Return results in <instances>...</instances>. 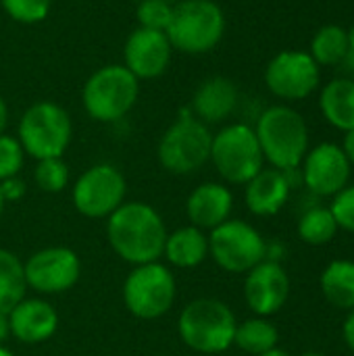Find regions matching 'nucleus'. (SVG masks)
Returning a JSON list of instances; mask_svg holds the SVG:
<instances>
[{
    "label": "nucleus",
    "mask_w": 354,
    "mask_h": 356,
    "mask_svg": "<svg viewBox=\"0 0 354 356\" xmlns=\"http://www.w3.org/2000/svg\"><path fill=\"white\" fill-rule=\"evenodd\" d=\"M106 234L113 250L131 265L156 263L167 242L161 215L144 202L121 204L111 215Z\"/></svg>",
    "instance_id": "f257e3e1"
},
{
    "label": "nucleus",
    "mask_w": 354,
    "mask_h": 356,
    "mask_svg": "<svg viewBox=\"0 0 354 356\" xmlns=\"http://www.w3.org/2000/svg\"><path fill=\"white\" fill-rule=\"evenodd\" d=\"M263 159L273 169H298L309 152V127L305 117L286 104L269 106L261 113L255 127Z\"/></svg>",
    "instance_id": "f03ea898"
},
{
    "label": "nucleus",
    "mask_w": 354,
    "mask_h": 356,
    "mask_svg": "<svg viewBox=\"0 0 354 356\" xmlns=\"http://www.w3.org/2000/svg\"><path fill=\"white\" fill-rule=\"evenodd\" d=\"M236 325L232 309L215 298H198L190 302L177 321L184 344L204 355L225 353L234 344Z\"/></svg>",
    "instance_id": "7ed1b4c3"
},
{
    "label": "nucleus",
    "mask_w": 354,
    "mask_h": 356,
    "mask_svg": "<svg viewBox=\"0 0 354 356\" xmlns=\"http://www.w3.org/2000/svg\"><path fill=\"white\" fill-rule=\"evenodd\" d=\"M165 33L173 50L204 54L221 42L225 33V15L213 0H184L173 6V17Z\"/></svg>",
    "instance_id": "20e7f679"
},
{
    "label": "nucleus",
    "mask_w": 354,
    "mask_h": 356,
    "mask_svg": "<svg viewBox=\"0 0 354 356\" xmlns=\"http://www.w3.org/2000/svg\"><path fill=\"white\" fill-rule=\"evenodd\" d=\"M140 94V79L125 65H104L94 71L81 92L86 113L102 123L125 117Z\"/></svg>",
    "instance_id": "39448f33"
},
{
    "label": "nucleus",
    "mask_w": 354,
    "mask_h": 356,
    "mask_svg": "<svg viewBox=\"0 0 354 356\" xmlns=\"http://www.w3.org/2000/svg\"><path fill=\"white\" fill-rule=\"evenodd\" d=\"M211 144L213 136L209 127L196 119L192 111H182L177 121L161 138L159 161L167 171L188 175L211 159Z\"/></svg>",
    "instance_id": "423d86ee"
},
{
    "label": "nucleus",
    "mask_w": 354,
    "mask_h": 356,
    "mask_svg": "<svg viewBox=\"0 0 354 356\" xmlns=\"http://www.w3.org/2000/svg\"><path fill=\"white\" fill-rule=\"evenodd\" d=\"M71 119L67 111L54 102L31 104L19 121V144L23 150L42 161L63 156L71 142Z\"/></svg>",
    "instance_id": "0eeeda50"
},
{
    "label": "nucleus",
    "mask_w": 354,
    "mask_h": 356,
    "mask_svg": "<svg viewBox=\"0 0 354 356\" xmlns=\"http://www.w3.org/2000/svg\"><path fill=\"white\" fill-rule=\"evenodd\" d=\"M211 161L230 184H248L263 169V152L257 134L246 123H234L213 136Z\"/></svg>",
    "instance_id": "6e6552de"
},
{
    "label": "nucleus",
    "mask_w": 354,
    "mask_h": 356,
    "mask_svg": "<svg viewBox=\"0 0 354 356\" xmlns=\"http://www.w3.org/2000/svg\"><path fill=\"white\" fill-rule=\"evenodd\" d=\"M211 232L209 252L227 273H248L267 257V242L246 221L227 219Z\"/></svg>",
    "instance_id": "1a4fd4ad"
},
{
    "label": "nucleus",
    "mask_w": 354,
    "mask_h": 356,
    "mask_svg": "<svg viewBox=\"0 0 354 356\" xmlns=\"http://www.w3.org/2000/svg\"><path fill=\"white\" fill-rule=\"evenodd\" d=\"M123 300L131 315L159 319L175 300V280L169 269L159 263L138 265L125 280Z\"/></svg>",
    "instance_id": "9d476101"
},
{
    "label": "nucleus",
    "mask_w": 354,
    "mask_h": 356,
    "mask_svg": "<svg viewBox=\"0 0 354 356\" xmlns=\"http://www.w3.org/2000/svg\"><path fill=\"white\" fill-rule=\"evenodd\" d=\"M319 65L309 52L284 50L265 69V83L271 94L284 100H305L319 86Z\"/></svg>",
    "instance_id": "9b49d317"
},
{
    "label": "nucleus",
    "mask_w": 354,
    "mask_h": 356,
    "mask_svg": "<svg viewBox=\"0 0 354 356\" xmlns=\"http://www.w3.org/2000/svg\"><path fill=\"white\" fill-rule=\"evenodd\" d=\"M125 198V179L113 165L90 167L73 188L75 209L92 219L113 215Z\"/></svg>",
    "instance_id": "f8f14e48"
},
{
    "label": "nucleus",
    "mask_w": 354,
    "mask_h": 356,
    "mask_svg": "<svg viewBox=\"0 0 354 356\" xmlns=\"http://www.w3.org/2000/svg\"><path fill=\"white\" fill-rule=\"evenodd\" d=\"M351 173L353 165L334 142L317 144L300 163L303 184L311 190V194L321 198H334L340 190H344L351 181Z\"/></svg>",
    "instance_id": "ddd939ff"
},
{
    "label": "nucleus",
    "mask_w": 354,
    "mask_h": 356,
    "mask_svg": "<svg viewBox=\"0 0 354 356\" xmlns=\"http://www.w3.org/2000/svg\"><path fill=\"white\" fill-rule=\"evenodd\" d=\"M25 282L42 294H61L79 280V259L69 248H44L23 265Z\"/></svg>",
    "instance_id": "4468645a"
},
{
    "label": "nucleus",
    "mask_w": 354,
    "mask_h": 356,
    "mask_svg": "<svg viewBox=\"0 0 354 356\" xmlns=\"http://www.w3.org/2000/svg\"><path fill=\"white\" fill-rule=\"evenodd\" d=\"M290 298V277L277 261H263L246 273L244 300L257 317H271Z\"/></svg>",
    "instance_id": "2eb2a0df"
},
{
    "label": "nucleus",
    "mask_w": 354,
    "mask_h": 356,
    "mask_svg": "<svg viewBox=\"0 0 354 356\" xmlns=\"http://www.w3.org/2000/svg\"><path fill=\"white\" fill-rule=\"evenodd\" d=\"M173 46L165 31L138 27L129 33L123 56L125 67L138 77V79H154L163 75L171 63Z\"/></svg>",
    "instance_id": "dca6fc26"
},
{
    "label": "nucleus",
    "mask_w": 354,
    "mask_h": 356,
    "mask_svg": "<svg viewBox=\"0 0 354 356\" xmlns=\"http://www.w3.org/2000/svg\"><path fill=\"white\" fill-rule=\"evenodd\" d=\"M290 181L284 171L280 169H261L244 190V200L246 207L252 215L257 217H271L277 215L288 198H290Z\"/></svg>",
    "instance_id": "f3484780"
},
{
    "label": "nucleus",
    "mask_w": 354,
    "mask_h": 356,
    "mask_svg": "<svg viewBox=\"0 0 354 356\" xmlns=\"http://www.w3.org/2000/svg\"><path fill=\"white\" fill-rule=\"evenodd\" d=\"M10 334L23 344H40L48 340L58 325L56 311L44 300H21L8 313Z\"/></svg>",
    "instance_id": "a211bd4d"
},
{
    "label": "nucleus",
    "mask_w": 354,
    "mask_h": 356,
    "mask_svg": "<svg viewBox=\"0 0 354 356\" xmlns=\"http://www.w3.org/2000/svg\"><path fill=\"white\" fill-rule=\"evenodd\" d=\"M234 207L232 192L221 184H202L198 186L186 204L188 217L198 229H215L230 219Z\"/></svg>",
    "instance_id": "6ab92c4d"
},
{
    "label": "nucleus",
    "mask_w": 354,
    "mask_h": 356,
    "mask_svg": "<svg viewBox=\"0 0 354 356\" xmlns=\"http://www.w3.org/2000/svg\"><path fill=\"white\" fill-rule=\"evenodd\" d=\"M238 104V90L227 77H211L198 86L192 98V115L202 123L225 121Z\"/></svg>",
    "instance_id": "aec40b11"
},
{
    "label": "nucleus",
    "mask_w": 354,
    "mask_h": 356,
    "mask_svg": "<svg viewBox=\"0 0 354 356\" xmlns=\"http://www.w3.org/2000/svg\"><path fill=\"white\" fill-rule=\"evenodd\" d=\"M319 108L323 119L340 129L351 131L354 129V81L348 77L332 79L319 96Z\"/></svg>",
    "instance_id": "412c9836"
},
{
    "label": "nucleus",
    "mask_w": 354,
    "mask_h": 356,
    "mask_svg": "<svg viewBox=\"0 0 354 356\" xmlns=\"http://www.w3.org/2000/svg\"><path fill=\"white\" fill-rule=\"evenodd\" d=\"M323 298L338 311L354 309V261H332L319 277Z\"/></svg>",
    "instance_id": "4be33fe9"
},
{
    "label": "nucleus",
    "mask_w": 354,
    "mask_h": 356,
    "mask_svg": "<svg viewBox=\"0 0 354 356\" xmlns=\"http://www.w3.org/2000/svg\"><path fill=\"white\" fill-rule=\"evenodd\" d=\"M163 254L175 267H182V269L196 267L209 254V238L202 234V229H198L194 225L182 227V229L173 232L171 236H167Z\"/></svg>",
    "instance_id": "5701e85b"
},
{
    "label": "nucleus",
    "mask_w": 354,
    "mask_h": 356,
    "mask_svg": "<svg viewBox=\"0 0 354 356\" xmlns=\"http://www.w3.org/2000/svg\"><path fill=\"white\" fill-rule=\"evenodd\" d=\"M277 342H280V332L267 317L246 319L244 323L236 325L234 344L248 355H263L275 348Z\"/></svg>",
    "instance_id": "b1692460"
},
{
    "label": "nucleus",
    "mask_w": 354,
    "mask_h": 356,
    "mask_svg": "<svg viewBox=\"0 0 354 356\" xmlns=\"http://www.w3.org/2000/svg\"><path fill=\"white\" fill-rule=\"evenodd\" d=\"M351 52L348 46V31L340 25H323L311 40L309 54L317 65H340L346 54Z\"/></svg>",
    "instance_id": "393cba45"
},
{
    "label": "nucleus",
    "mask_w": 354,
    "mask_h": 356,
    "mask_svg": "<svg viewBox=\"0 0 354 356\" xmlns=\"http://www.w3.org/2000/svg\"><path fill=\"white\" fill-rule=\"evenodd\" d=\"M25 271L19 257L0 248V313H10L25 296Z\"/></svg>",
    "instance_id": "a878e982"
},
{
    "label": "nucleus",
    "mask_w": 354,
    "mask_h": 356,
    "mask_svg": "<svg viewBox=\"0 0 354 356\" xmlns=\"http://www.w3.org/2000/svg\"><path fill=\"white\" fill-rule=\"evenodd\" d=\"M340 232L330 207H313L298 219V238L309 246H325Z\"/></svg>",
    "instance_id": "bb28decb"
},
{
    "label": "nucleus",
    "mask_w": 354,
    "mask_h": 356,
    "mask_svg": "<svg viewBox=\"0 0 354 356\" xmlns=\"http://www.w3.org/2000/svg\"><path fill=\"white\" fill-rule=\"evenodd\" d=\"M33 175H35V184L40 186V190L61 192V190H65V186L69 181V167L65 165V161L61 156L42 159V161H38Z\"/></svg>",
    "instance_id": "cd10ccee"
},
{
    "label": "nucleus",
    "mask_w": 354,
    "mask_h": 356,
    "mask_svg": "<svg viewBox=\"0 0 354 356\" xmlns=\"http://www.w3.org/2000/svg\"><path fill=\"white\" fill-rule=\"evenodd\" d=\"M4 13L19 23H40L48 17L52 0H0Z\"/></svg>",
    "instance_id": "c85d7f7f"
},
{
    "label": "nucleus",
    "mask_w": 354,
    "mask_h": 356,
    "mask_svg": "<svg viewBox=\"0 0 354 356\" xmlns=\"http://www.w3.org/2000/svg\"><path fill=\"white\" fill-rule=\"evenodd\" d=\"M136 17L140 21V27L167 31L173 17V6L167 0H142L138 4Z\"/></svg>",
    "instance_id": "c756f323"
},
{
    "label": "nucleus",
    "mask_w": 354,
    "mask_h": 356,
    "mask_svg": "<svg viewBox=\"0 0 354 356\" xmlns=\"http://www.w3.org/2000/svg\"><path fill=\"white\" fill-rule=\"evenodd\" d=\"M23 146L13 136H0V181L15 177L23 167Z\"/></svg>",
    "instance_id": "7c9ffc66"
},
{
    "label": "nucleus",
    "mask_w": 354,
    "mask_h": 356,
    "mask_svg": "<svg viewBox=\"0 0 354 356\" xmlns=\"http://www.w3.org/2000/svg\"><path fill=\"white\" fill-rule=\"evenodd\" d=\"M330 211L340 229L354 234V184L346 186L332 198Z\"/></svg>",
    "instance_id": "2f4dec72"
},
{
    "label": "nucleus",
    "mask_w": 354,
    "mask_h": 356,
    "mask_svg": "<svg viewBox=\"0 0 354 356\" xmlns=\"http://www.w3.org/2000/svg\"><path fill=\"white\" fill-rule=\"evenodd\" d=\"M0 192H2L4 200H17V198H21L25 194V184L15 175V177H8V179L0 181Z\"/></svg>",
    "instance_id": "473e14b6"
},
{
    "label": "nucleus",
    "mask_w": 354,
    "mask_h": 356,
    "mask_svg": "<svg viewBox=\"0 0 354 356\" xmlns=\"http://www.w3.org/2000/svg\"><path fill=\"white\" fill-rule=\"evenodd\" d=\"M342 338H344V344L348 346V350L354 355V309L353 311H348V315H346V319H344Z\"/></svg>",
    "instance_id": "72a5a7b5"
},
{
    "label": "nucleus",
    "mask_w": 354,
    "mask_h": 356,
    "mask_svg": "<svg viewBox=\"0 0 354 356\" xmlns=\"http://www.w3.org/2000/svg\"><path fill=\"white\" fill-rule=\"evenodd\" d=\"M342 152L346 154V159H348V163L354 165V129L351 131H344V140H342Z\"/></svg>",
    "instance_id": "f704fd0d"
},
{
    "label": "nucleus",
    "mask_w": 354,
    "mask_h": 356,
    "mask_svg": "<svg viewBox=\"0 0 354 356\" xmlns=\"http://www.w3.org/2000/svg\"><path fill=\"white\" fill-rule=\"evenodd\" d=\"M10 336V323H8V313H0V346L2 342Z\"/></svg>",
    "instance_id": "c9c22d12"
},
{
    "label": "nucleus",
    "mask_w": 354,
    "mask_h": 356,
    "mask_svg": "<svg viewBox=\"0 0 354 356\" xmlns=\"http://www.w3.org/2000/svg\"><path fill=\"white\" fill-rule=\"evenodd\" d=\"M340 67H342V69H344V71L348 73V79H353V81H354V52H353V50H351V52L346 54V58H344V60L340 63Z\"/></svg>",
    "instance_id": "e433bc0d"
},
{
    "label": "nucleus",
    "mask_w": 354,
    "mask_h": 356,
    "mask_svg": "<svg viewBox=\"0 0 354 356\" xmlns=\"http://www.w3.org/2000/svg\"><path fill=\"white\" fill-rule=\"evenodd\" d=\"M6 121H8V108H6V102L0 98V136L6 127Z\"/></svg>",
    "instance_id": "4c0bfd02"
},
{
    "label": "nucleus",
    "mask_w": 354,
    "mask_h": 356,
    "mask_svg": "<svg viewBox=\"0 0 354 356\" xmlns=\"http://www.w3.org/2000/svg\"><path fill=\"white\" fill-rule=\"evenodd\" d=\"M259 356H290V353H286L284 348H271V350H267V353H263V355H259Z\"/></svg>",
    "instance_id": "58836bf2"
},
{
    "label": "nucleus",
    "mask_w": 354,
    "mask_h": 356,
    "mask_svg": "<svg viewBox=\"0 0 354 356\" xmlns=\"http://www.w3.org/2000/svg\"><path fill=\"white\" fill-rule=\"evenodd\" d=\"M348 31V46H351V50L354 52V25L351 29H346Z\"/></svg>",
    "instance_id": "ea45409f"
},
{
    "label": "nucleus",
    "mask_w": 354,
    "mask_h": 356,
    "mask_svg": "<svg viewBox=\"0 0 354 356\" xmlns=\"http://www.w3.org/2000/svg\"><path fill=\"white\" fill-rule=\"evenodd\" d=\"M0 356H13V353H8L6 348H2V346H0Z\"/></svg>",
    "instance_id": "a19ab883"
},
{
    "label": "nucleus",
    "mask_w": 354,
    "mask_h": 356,
    "mask_svg": "<svg viewBox=\"0 0 354 356\" xmlns=\"http://www.w3.org/2000/svg\"><path fill=\"white\" fill-rule=\"evenodd\" d=\"M2 209H4V198H2V192H0V217H2Z\"/></svg>",
    "instance_id": "79ce46f5"
},
{
    "label": "nucleus",
    "mask_w": 354,
    "mask_h": 356,
    "mask_svg": "<svg viewBox=\"0 0 354 356\" xmlns=\"http://www.w3.org/2000/svg\"><path fill=\"white\" fill-rule=\"evenodd\" d=\"M300 356H325V355H321V353H305V355H300Z\"/></svg>",
    "instance_id": "37998d69"
}]
</instances>
